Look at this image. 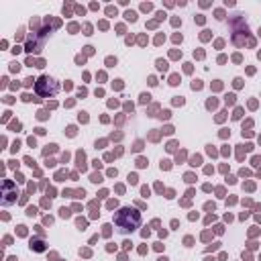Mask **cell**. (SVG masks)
Listing matches in <instances>:
<instances>
[{
    "label": "cell",
    "instance_id": "1",
    "mask_svg": "<svg viewBox=\"0 0 261 261\" xmlns=\"http://www.w3.org/2000/svg\"><path fill=\"white\" fill-rule=\"evenodd\" d=\"M114 224L118 226L120 232H133L141 224V214L135 208H120L114 214Z\"/></svg>",
    "mask_w": 261,
    "mask_h": 261
},
{
    "label": "cell",
    "instance_id": "2",
    "mask_svg": "<svg viewBox=\"0 0 261 261\" xmlns=\"http://www.w3.org/2000/svg\"><path fill=\"white\" fill-rule=\"evenodd\" d=\"M57 90H59V86H57V82L55 80H51L49 75H41L39 77V82H37V92L41 94V96H55L57 94Z\"/></svg>",
    "mask_w": 261,
    "mask_h": 261
},
{
    "label": "cell",
    "instance_id": "3",
    "mask_svg": "<svg viewBox=\"0 0 261 261\" xmlns=\"http://www.w3.org/2000/svg\"><path fill=\"white\" fill-rule=\"evenodd\" d=\"M2 196H4V198H2V204H4V206L12 204V202L16 200V198H14V196H16V190H14L12 181H8V179L4 181V186H2Z\"/></svg>",
    "mask_w": 261,
    "mask_h": 261
}]
</instances>
